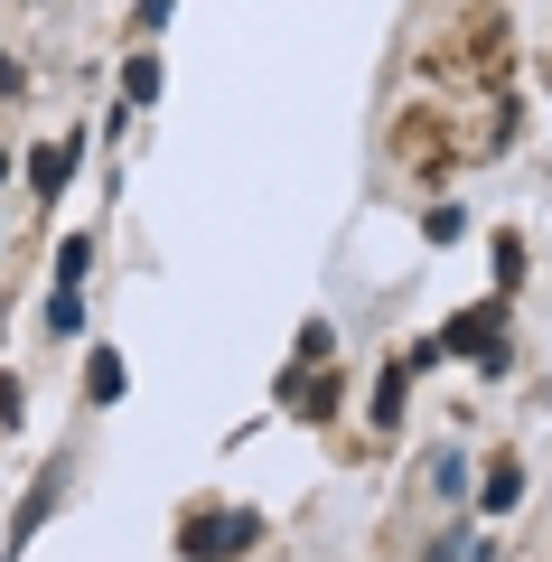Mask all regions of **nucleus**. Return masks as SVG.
<instances>
[{
  "mask_svg": "<svg viewBox=\"0 0 552 562\" xmlns=\"http://www.w3.org/2000/svg\"><path fill=\"white\" fill-rule=\"evenodd\" d=\"M254 535H262V516H254V506H225V516H198V525H188L178 543H188L198 562H225V553H244Z\"/></svg>",
  "mask_w": 552,
  "mask_h": 562,
  "instance_id": "obj_1",
  "label": "nucleus"
},
{
  "mask_svg": "<svg viewBox=\"0 0 552 562\" xmlns=\"http://www.w3.org/2000/svg\"><path fill=\"white\" fill-rule=\"evenodd\" d=\"M450 347H477V366L506 375V319H496V310H469V319L450 328Z\"/></svg>",
  "mask_w": 552,
  "mask_h": 562,
  "instance_id": "obj_2",
  "label": "nucleus"
},
{
  "mask_svg": "<svg viewBox=\"0 0 552 562\" xmlns=\"http://www.w3.org/2000/svg\"><path fill=\"white\" fill-rule=\"evenodd\" d=\"M29 179H38V198H57V188L76 179V140H57V150H38V169H29Z\"/></svg>",
  "mask_w": 552,
  "mask_h": 562,
  "instance_id": "obj_3",
  "label": "nucleus"
},
{
  "mask_svg": "<svg viewBox=\"0 0 552 562\" xmlns=\"http://www.w3.org/2000/svg\"><path fill=\"white\" fill-rule=\"evenodd\" d=\"M515 497H525V469H515V460H496V469H487V506H496V516H506Z\"/></svg>",
  "mask_w": 552,
  "mask_h": 562,
  "instance_id": "obj_4",
  "label": "nucleus"
},
{
  "mask_svg": "<svg viewBox=\"0 0 552 562\" xmlns=\"http://www.w3.org/2000/svg\"><path fill=\"white\" fill-rule=\"evenodd\" d=\"M403 384H413V357H394V366H384V384H375V413H384V422L403 413Z\"/></svg>",
  "mask_w": 552,
  "mask_h": 562,
  "instance_id": "obj_5",
  "label": "nucleus"
},
{
  "mask_svg": "<svg viewBox=\"0 0 552 562\" xmlns=\"http://www.w3.org/2000/svg\"><path fill=\"white\" fill-rule=\"evenodd\" d=\"M122 94H132V103H150V94H159V66H150V57H132V76H122Z\"/></svg>",
  "mask_w": 552,
  "mask_h": 562,
  "instance_id": "obj_6",
  "label": "nucleus"
}]
</instances>
